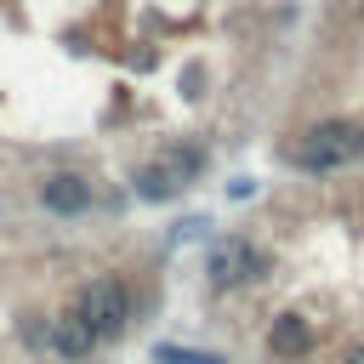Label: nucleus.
<instances>
[{"label":"nucleus","instance_id":"obj_2","mask_svg":"<svg viewBox=\"0 0 364 364\" xmlns=\"http://www.w3.org/2000/svg\"><path fill=\"white\" fill-rule=\"evenodd\" d=\"M347 159H353V125H341V119L313 125V131L301 136V148H296V165H301V171H336V165H347Z\"/></svg>","mask_w":364,"mask_h":364},{"label":"nucleus","instance_id":"obj_8","mask_svg":"<svg viewBox=\"0 0 364 364\" xmlns=\"http://www.w3.org/2000/svg\"><path fill=\"white\" fill-rule=\"evenodd\" d=\"M159 358H165V364H222V358H210V353H182V347H159Z\"/></svg>","mask_w":364,"mask_h":364},{"label":"nucleus","instance_id":"obj_6","mask_svg":"<svg viewBox=\"0 0 364 364\" xmlns=\"http://www.w3.org/2000/svg\"><path fill=\"white\" fill-rule=\"evenodd\" d=\"M51 347H57L63 358H85V353L97 347V336L85 330V318H80V313H63V318L51 324Z\"/></svg>","mask_w":364,"mask_h":364},{"label":"nucleus","instance_id":"obj_3","mask_svg":"<svg viewBox=\"0 0 364 364\" xmlns=\"http://www.w3.org/2000/svg\"><path fill=\"white\" fill-rule=\"evenodd\" d=\"M267 262H262V250L256 245H245V239H222L216 250H210V262H205V273H210V284L216 290H228V284H245V279H256Z\"/></svg>","mask_w":364,"mask_h":364},{"label":"nucleus","instance_id":"obj_1","mask_svg":"<svg viewBox=\"0 0 364 364\" xmlns=\"http://www.w3.org/2000/svg\"><path fill=\"white\" fill-rule=\"evenodd\" d=\"M74 313L85 318V330H91L97 341H108V336H119V330H125L131 296H125V284H119V279H91V284H80Z\"/></svg>","mask_w":364,"mask_h":364},{"label":"nucleus","instance_id":"obj_4","mask_svg":"<svg viewBox=\"0 0 364 364\" xmlns=\"http://www.w3.org/2000/svg\"><path fill=\"white\" fill-rule=\"evenodd\" d=\"M40 199H46V210H57V216H80V210L91 205V182L74 176V171H51V176L40 182Z\"/></svg>","mask_w":364,"mask_h":364},{"label":"nucleus","instance_id":"obj_9","mask_svg":"<svg viewBox=\"0 0 364 364\" xmlns=\"http://www.w3.org/2000/svg\"><path fill=\"white\" fill-rule=\"evenodd\" d=\"M353 159H364V125H353Z\"/></svg>","mask_w":364,"mask_h":364},{"label":"nucleus","instance_id":"obj_10","mask_svg":"<svg viewBox=\"0 0 364 364\" xmlns=\"http://www.w3.org/2000/svg\"><path fill=\"white\" fill-rule=\"evenodd\" d=\"M341 364H364V347H353V353H347V358H341Z\"/></svg>","mask_w":364,"mask_h":364},{"label":"nucleus","instance_id":"obj_7","mask_svg":"<svg viewBox=\"0 0 364 364\" xmlns=\"http://www.w3.org/2000/svg\"><path fill=\"white\" fill-rule=\"evenodd\" d=\"M176 188H182V182H176V176H171V171H165V165H159V159H154V165H142V171H136V193H142V199H171V193H176Z\"/></svg>","mask_w":364,"mask_h":364},{"label":"nucleus","instance_id":"obj_5","mask_svg":"<svg viewBox=\"0 0 364 364\" xmlns=\"http://www.w3.org/2000/svg\"><path fill=\"white\" fill-rule=\"evenodd\" d=\"M267 347H273L279 358H301V353L313 347V324H307L301 313H279L273 330H267Z\"/></svg>","mask_w":364,"mask_h":364}]
</instances>
